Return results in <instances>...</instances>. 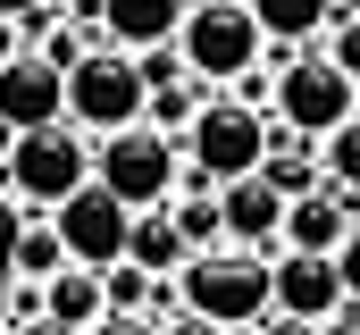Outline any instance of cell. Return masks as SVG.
<instances>
[{"label":"cell","instance_id":"obj_25","mask_svg":"<svg viewBox=\"0 0 360 335\" xmlns=\"http://www.w3.org/2000/svg\"><path fill=\"white\" fill-rule=\"evenodd\" d=\"M92 335H160V327H151V319H117V310H109V319H101Z\"/></svg>","mask_w":360,"mask_h":335},{"label":"cell","instance_id":"obj_5","mask_svg":"<svg viewBox=\"0 0 360 335\" xmlns=\"http://www.w3.org/2000/svg\"><path fill=\"white\" fill-rule=\"evenodd\" d=\"M92 184L117 193L134 218H143V210H168L176 184H184V151L160 134V126H126V134L92 143Z\"/></svg>","mask_w":360,"mask_h":335},{"label":"cell","instance_id":"obj_28","mask_svg":"<svg viewBox=\"0 0 360 335\" xmlns=\"http://www.w3.org/2000/svg\"><path fill=\"white\" fill-rule=\"evenodd\" d=\"M0 335H68V327H51V319H34V327H0Z\"/></svg>","mask_w":360,"mask_h":335},{"label":"cell","instance_id":"obj_17","mask_svg":"<svg viewBox=\"0 0 360 335\" xmlns=\"http://www.w3.org/2000/svg\"><path fill=\"white\" fill-rule=\"evenodd\" d=\"M260 184H276L285 201L319 193V184H327V176H319V143H293V134L269 118V160H260Z\"/></svg>","mask_w":360,"mask_h":335},{"label":"cell","instance_id":"obj_4","mask_svg":"<svg viewBox=\"0 0 360 335\" xmlns=\"http://www.w3.org/2000/svg\"><path fill=\"white\" fill-rule=\"evenodd\" d=\"M143 109H151V76H143V59H126V51L92 42L84 59L68 68V126H76V134L109 143V134L143 126Z\"/></svg>","mask_w":360,"mask_h":335},{"label":"cell","instance_id":"obj_6","mask_svg":"<svg viewBox=\"0 0 360 335\" xmlns=\"http://www.w3.org/2000/svg\"><path fill=\"white\" fill-rule=\"evenodd\" d=\"M276 126L293 134V143H327L344 118H360V84L327 59V51H293L285 68H276Z\"/></svg>","mask_w":360,"mask_h":335},{"label":"cell","instance_id":"obj_27","mask_svg":"<svg viewBox=\"0 0 360 335\" xmlns=\"http://www.w3.org/2000/svg\"><path fill=\"white\" fill-rule=\"evenodd\" d=\"M319 335H360V302H352V310H344V319H327V327H319Z\"/></svg>","mask_w":360,"mask_h":335},{"label":"cell","instance_id":"obj_8","mask_svg":"<svg viewBox=\"0 0 360 335\" xmlns=\"http://www.w3.org/2000/svg\"><path fill=\"white\" fill-rule=\"evenodd\" d=\"M51 227H59V244H68V260H76V268H92V277L126 268V235H134V210H126L117 193L84 184L76 201H59V210H51Z\"/></svg>","mask_w":360,"mask_h":335},{"label":"cell","instance_id":"obj_19","mask_svg":"<svg viewBox=\"0 0 360 335\" xmlns=\"http://www.w3.org/2000/svg\"><path fill=\"white\" fill-rule=\"evenodd\" d=\"M201 109H210V84L168 76V84H151V109H143V126H160V134L184 151V134H193V118H201Z\"/></svg>","mask_w":360,"mask_h":335},{"label":"cell","instance_id":"obj_9","mask_svg":"<svg viewBox=\"0 0 360 335\" xmlns=\"http://www.w3.org/2000/svg\"><path fill=\"white\" fill-rule=\"evenodd\" d=\"M0 126H8V134L68 126V76H59L42 51H17V59L0 68Z\"/></svg>","mask_w":360,"mask_h":335},{"label":"cell","instance_id":"obj_15","mask_svg":"<svg viewBox=\"0 0 360 335\" xmlns=\"http://www.w3.org/2000/svg\"><path fill=\"white\" fill-rule=\"evenodd\" d=\"M184 260H193V251H184L176 218H168V210H143V218H134V235H126V268H143L151 285H176Z\"/></svg>","mask_w":360,"mask_h":335},{"label":"cell","instance_id":"obj_16","mask_svg":"<svg viewBox=\"0 0 360 335\" xmlns=\"http://www.w3.org/2000/svg\"><path fill=\"white\" fill-rule=\"evenodd\" d=\"M252 17H260V34L285 42V59H293V51H319V42H327L335 0H252Z\"/></svg>","mask_w":360,"mask_h":335},{"label":"cell","instance_id":"obj_10","mask_svg":"<svg viewBox=\"0 0 360 335\" xmlns=\"http://www.w3.org/2000/svg\"><path fill=\"white\" fill-rule=\"evenodd\" d=\"M269 285H276V319H302V327H327L352 310L344 293V268L335 260H302V251H276L269 260Z\"/></svg>","mask_w":360,"mask_h":335},{"label":"cell","instance_id":"obj_21","mask_svg":"<svg viewBox=\"0 0 360 335\" xmlns=\"http://www.w3.org/2000/svg\"><path fill=\"white\" fill-rule=\"evenodd\" d=\"M34 319H42V285L8 277V285H0V327H34Z\"/></svg>","mask_w":360,"mask_h":335},{"label":"cell","instance_id":"obj_12","mask_svg":"<svg viewBox=\"0 0 360 335\" xmlns=\"http://www.w3.org/2000/svg\"><path fill=\"white\" fill-rule=\"evenodd\" d=\"M184 8H193V0H101V42H109V51H126V59L176 51Z\"/></svg>","mask_w":360,"mask_h":335},{"label":"cell","instance_id":"obj_18","mask_svg":"<svg viewBox=\"0 0 360 335\" xmlns=\"http://www.w3.org/2000/svg\"><path fill=\"white\" fill-rule=\"evenodd\" d=\"M59 268H76V260H68V244H59V227H51V218H25V227H17V244H8V277L51 285Z\"/></svg>","mask_w":360,"mask_h":335},{"label":"cell","instance_id":"obj_26","mask_svg":"<svg viewBox=\"0 0 360 335\" xmlns=\"http://www.w3.org/2000/svg\"><path fill=\"white\" fill-rule=\"evenodd\" d=\"M260 335H319V327H302V319H276V310H269V319H260Z\"/></svg>","mask_w":360,"mask_h":335},{"label":"cell","instance_id":"obj_22","mask_svg":"<svg viewBox=\"0 0 360 335\" xmlns=\"http://www.w3.org/2000/svg\"><path fill=\"white\" fill-rule=\"evenodd\" d=\"M319 51H327V59H335V68H344V76L360 84V17H335V25H327V42H319Z\"/></svg>","mask_w":360,"mask_h":335},{"label":"cell","instance_id":"obj_7","mask_svg":"<svg viewBox=\"0 0 360 335\" xmlns=\"http://www.w3.org/2000/svg\"><path fill=\"white\" fill-rule=\"evenodd\" d=\"M269 160V118L260 109H243L235 92H210V109L193 118V134H184V168L201 176V184H243V176H260Z\"/></svg>","mask_w":360,"mask_h":335},{"label":"cell","instance_id":"obj_23","mask_svg":"<svg viewBox=\"0 0 360 335\" xmlns=\"http://www.w3.org/2000/svg\"><path fill=\"white\" fill-rule=\"evenodd\" d=\"M160 335H226V327H210V319H193V310H176V319H160Z\"/></svg>","mask_w":360,"mask_h":335},{"label":"cell","instance_id":"obj_1","mask_svg":"<svg viewBox=\"0 0 360 335\" xmlns=\"http://www.w3.org/2000/svg\"><path fill=\"white\" fill-rule=\"evenodd\" d=\"M176 59H184V76L210 84V92H235L243 76H260L269 34H260L252 0H193L184 8V34H176Z\"/></svg>","mask_w":360,"mask_h":335},{"label":"cell","instance_id":"obj_2","mask_svg":"<svg viewBox=\"0 0 360 335\" xmlns=\"http://www.w3.org/2000/svg\"><path fill=\"white\" fill-rule=\"evenodd\" d=\"M176 302L193 310V319H210V327H260L276 310V285H269V260L260 251H235V244H218V251H193L184 260V277H176Z\"/></svg>","mask_w":360,"mask_h":335},{"label":"cell","instance_id":"obj_11","mask_svg":"<svg viewBox=\"0 0 360 335\" xmlns=\"http://www.w3.org/2000/svg\"><path fill=\"white\" fill-rule=\"evenodd\" d=\"M352 227H360V201H352V193H335V184L285 201V251H302V260H344Z\"/></svg>","mask_w":360,"mask_h":335},{"label":"cell","instance_id":"obj_24","mask_svg":"<svg viewBox=\"0 0 360 335\" xmlns=\"http://www.w3.org/2000/svg\"><path fill=\"white\" fill-rule=\"evenodd\" d=\"M335 268H344V293L360 302V227H352V244H344V260H335Z\"/></svg>","mask_w":360,"mask_h":335},{"label":"cell","instance_id":"obj_20","mask_svg":"<svg viewBox=\"0 0 360 335\" xmlns=\"http://www.w3.org/2000/svg\"><path fill=\"white\" fill-rule=\"evenodd\" d=\"M319 176H327L335 193H352V201H360V118H344V126L319 143Z\"/></svg>","mask_w":360,"mask_h":335},{"label":"cell","instance_id":"obj_3","mask_svg":"<svg viewBox=\"0 0 360 335\" xmlns=\"http://www.w3.org/2000/svg\"><path fill=\"white\" fill-rule=\"evenodd\" d=\"M84 184H92V134H76V126L17 134V151L0 160V193H8L25 218H51V210L76 201Z\"/></svg>","mask_w":360,"mask_h":335},{"label":"cell","instance_id":"obj_13","mask_svg":"<svg viewBox=\"0 0 360 335\" xmlns=\"http://www.w3.org/2000/svg\"><path fill=\"white\" fill-rule=\"evenodd\" d=\"M218 218H226V244H235V251H260V260L285 251V193L260 184V176L226 184V193H218Z\"/></svg>","mask_w":360,"mask_h":335},{"label":"cell","instance_id":"obj_14","mask_svg":"<svg viewBox=\"0 0 360 335\" xmlns=\"http://www.w3.org/2000/svg\"><path fill=\"white\" fill-rule=\"evenodd\" d=\"M42 319L68 335H92L101 319H109V285L92 277V268H59L51 285H42Z\"/></svg>","mask_w":360,"mask_h":335}]
</instances>
